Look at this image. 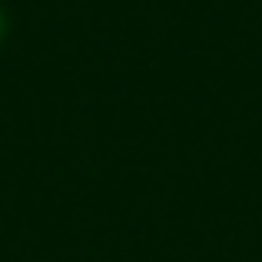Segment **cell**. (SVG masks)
<instances>
[{
    "label": "cell",
    "mask_w": 262,
    "mask_h": 262,
    "mask_svg": "<svg viewBox=\"0 0 262 262\" xmlns=\"http://www.w3.org/2000/svg\"><path fill=\"white\" fill-rule=\"evenodd\" d=\"M0 33H4V17H0Z\"/></svg>",
    "instance_id": "cell-1"
}]
</instances>
